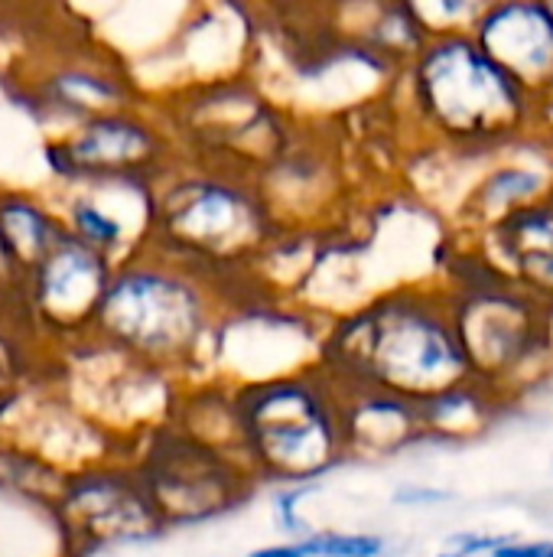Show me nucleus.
<instances>
[{"label": "nucleus", "mask_w": 553, "mask_h": 557, "mask_svg": "<svg viewBox=\"0 0 553 557\" xmlns=\"http://www.w3.org/2000/svg\"><path fill=\"white\" fill-rule=\"evenodd\" d=\"M456 499H460L456 490L427 483V480H404L391 486V506L401 512H437V509L456 506Z\"/></svg>", "instance_id": "obj_23"}, {"label": "nucleus", "mask_w": 553, "mask_h": 557, "mask_svg": "<svg viewBox=\"0 0 553 557\" xmlns=\"http://www.w3.org/2000/svg\"><path fill=\"white\" fill-rule=\"evenodd\" d=\"M183 134L192 147V163L264 176L306 134L300 111L277 98L254 72L205 78L192 88Z\"/></svg>", "instance_id": "obj_7"}, {"label": "nucleus", "mask_w": 553, "mask_h": 557, "mask_svg": "<svg viewBox=\"0 0 553 557\" xmlns=\"http://www.w3.org/2000/svg\"><path fill=\"white\" fill-rule=\"evenodd\" d=\"M280 228L257 180L192 163L156 186L150 245L238 294Z\"/></svg>", "instance_id": "obj_3"}, {"label": "nucleus", "mask_w": 553, "mask_h": 557, "mask_svg": "<svg viewBox=\"0 0 553 557\" xmlns=\"http://www.w3.org/2000/svg\"><path fill=\"white\" fill-rule=\"evenodd\" d=\"M319 486H303V483H287V486H271L267 490V512L274 522V532L290 542H303L306 535L316 532V525L303 516V503L316 493Z\"/></svg>", "instance_id": "obj_20"}, {"label": "nucleus", "mask_w": 553, "mask_h": 557, "mask_svg": "<svg viewBox=\"0 0 553 557\" xmlns=\"http://www.w3.org/2000/svg\"><path fill=\"white\" fill-rule=\"evenodd\" d=\"M303 548L310 557H385L388 539L359 529H316L303 539Z\"/></svg>", "instance_id": "obj_21"}, {"label": "nucleus", "mask_w": 553, "mask_h": 557, "mask_svg": "<svg viewBox=\"0 0 553 557\" xmlns=\"http://www.w3.org/2000/svg\"><path fill=\"white\" fill-rule=\"evenodd\" d=\"M68 170L91 173L95 180H150L160 183L173 160L169 140L156 124L127 111H108L85 124V131L65 147Z\"/></svg>", "instance_id": "obj_11"}, {"label": "nucleus", "mask_w": 553, "mask_h": 557, "mask_svg": "<svg viewBox=\"0 0 553 557\" xmlns=\"http://www.w3.org/2000/svg\"><path fill=\"white\" fill-rule=\"evenodd\" d=\"M235 290L222 281L153 255L130 258L114 271L98 307V323L121 349L156 369H189L212 362V343Z\"/></svg>", "instance_id": "obj_4"}, {"label": "nucleus", "mask_w": 553, "mask_h": 557, "mask_svg": "<svg viewBox=\"0 0 553 557\" xmlns=\"http://www.w3.org/2000/svg\"><path fill=\"white\" fill-rule=\"evenodd\" d=\"M114 271L111 261L78 238H65L39 264V300L62 320L98 313Z\"/></svg>", "instance_id": "obj_16"}, {"label": "nucleus", "mask_w": 553, "mask_h": 557, "mask_svg": "<svg viewBox=\"0 0 553 557\" xmlns=\"http://www.w3.org/2000/svg\"><path fill=\"white\" fill-rule=\"evenodd\" d=\"M553 196V131L538 127L518 144L482 160V170L466 183L453 222L460 235L476 238L508 215Z\"/></svg>", "instance_id": "obj_9"}, {"label": "nucleus", "mask_w": 553, "mask_h": 557, "mask_svg": "<svg viewBox=\"0 0 553 557\" xmlns=\"http://www.w3.org/2000/svg\"><path fill=\"white\" fill-rule=\"evenodd\" d=\"M0 225H3L0 232H3L13 255H23V258L46 255V248H49V219L36 206H26V202L3 206L0 209Z\"/></svg>", "instance_id": "obj_19"}, {"label": "nucleus", "mask_w": 553, "mask_h": 557, "mask_svg": "<svg viewBox=\"0 0 553 557\" xmlns=\"http://www.w3.org/2000/svg\"><path fill=\"white\" fill-rule=\"evenodd\" d=\"M72 228H75L78 242H85L88 248L101 251L104 258L127 242L124 219H117L114 212H108L95 199H75L72 202Z\"/></svg>", "instance_id": "obj_18"}, {"label": "nucleus", "mask_w": 553, "mask_h": 557, "mask_svg": "<svg viewBox=\"0 0 553 557\" xmlns=\"http://www.w3.org/2000/svg\"><path fill=\"white\" fill-rule=\"evenodd\" d=\"M512 539H515V532H499V529H482V525L456 529L437 542L433 557H492Z\"/></svg>", "instance_id": "obj_22"}, {"label": "nucleus", "mask_w": 553, "mask_h": 557, "mask_svg": "<svg viewBox=\"0 0 553 557\" xmlns=\"http://www.w3.org/2000/svg\"><path fill=\"white\" fill-rule=\"evenodd\" d=\"M319 366L342 388H378L411 401L473 379L440 281L381 287L336 317Z\"/></svg>", "instance_id": "obj_1"}, {"label": "nucleus", "mask_w": 553, "mask_h": 557, "mask_svg": "<svg viewBox=\"0 0 553 557\" xmlns=\"http://www.w3.org/2000/svg\"><path fill=\"white\" fill-rule=\"evenodd\" d=\"M248 557H310L303 542H290V539H277V542H267V545H257L251 548Z\"/></svg>", "instance_id": "obj_25"}, {"label": "nucleus", "mask_w": 553, "mask_h": 557, "mask_svg": "<svg viewBox=\"0 0 553 557\" xmlns=\"http://www.w3.org/2000/svg\"><path fill=\"white\" fill-rule=\"evenodd\" d=\"M349 13L359 16V20H349L339 10L342 20L336 23V29L345 33L362 49H368L385 65H391L398 75L417 59V52L433 36L430 26L424 23L417 3H394V0H388V3H362V7H349Z\"/></svg>", "instance_id": "obj_17"}, {"label": "nucleus", "mask_w": 553, "mask_h": 557, "mask_svg": "<svg viewBox=\"0 0 553 557\" xmlns=\"http://www.w3.org/2000/svg\"><path fill=\"white\" fill-rule=\"evenodd\" d=\"M440 287L473 379L518 401L553 375V307L495 271L469 238L447 258Z\"/></svg>", "instance_id": "obj_5"}, {"label": "nucleus", "mask_w": 553, "mask_h": 557, "mask_svg": "<svg viewBox=\"0 0 553 557\" xmlns=\"http://www.w3.org/2000/svg\"><path fill=\"white\" fill-rule=\"evenodd\" d=\"M140 480L166 525L218 519L261 490L241 457L209 447L189 434L156 444Z\"/></svg>", "instance_id": "obj_8"}, {"label": "nucleus", "mask_w": 553, "mask_h": 557, "mask_svg": "<svg viewBox=\"0 0 553 557\" xmlns=\"http://www.w3.org/2000/svg\"><path fill=\"white\" fill-rule=\"evenodd\" d=\"M548 470H551V480H553V454H551V463H548Z\"/></svg>", "instance_id": "obj_26"}, {"label": "nucleus", "mask_w": 553, "mask_h": 557, "mask_svg": "<svg viewBox=\"0 0 553 557\" xmlns=\"http://www.w3.org/2000/svg\"><path fill=\"white\" fill-rule=\"evenodd\" d=\"M469 33L541 104L553 101L551 0H489Z\"/></svg>", "instance_id": "obj_10"}, {"label": "nucleus", "mask_w": 553, "mask_h": 557, "mask_svg": "<svg viewBox=\"0 0 553 557\" xmlns=\"http://www.w3.org/2000/svg\"><path fill=\"white\" fill-rule=\"evenodd\" d=\"M391 91L411 127L447 153L492 157L541 127V101L469 29L430 36Z\"/></svg>", "instance_id": "obj_2"}, {"label": "nucleus", "mask_w": 553, "mask_h": 557, "mask_svg": "<svg viewBox=\"0 0 553 557\" xmlns=\"http://www.w3.org/2000/svg\"><path fill=\"white\" fill-rule=\"evenodd\" d=\"M241 460L261 486H319L349 463L342 385L323 369H303L235 385Z\"/></svg>", "instance_id": "obj_6"}, {"label": "nucleus", "mask_w": 553, "mask_h": 557, "mask_svg": "<svg viewBox=\"0 0 553 557\" xmlns=\"http://www.w3.org/2000/svg\"><path fill=\"white\" fill-rule=\"evenodd\" d=\"M512 284L553 307V196L469 238Z\"/></svg>", "instance_id": "obj_13"}, {"label": "nucleus", "mask_w": 553, "mask_h": 557, "mask_svg": "<svg viewBox=\"0 0 553 557\" xmlns=\"http://www.w3.org/2000/svg\"><path fill=\"white\" fill-rule=\"evenodd\" d=\"M349 460H391L424 444L420 408L378 388H342Z\"/></svg>", "instance_id": "obj_14"}, {"label": "nucleus", "mask_w": 553, "mask_h": 557, "mask_svg": "<svg viewBox=\"0 0 553 557\" xmlns=\"http://www.w3.org/2000/svg\"><path fill=\"white\" fill-rule=\"evenodd\" d=\"M257 186L277 212L280 225L300 228H329V212H336L332 206L342 199V173L336 153L316 147V134L310 127L290 153H284L264 176H257Z\"/></svg>", "instance_id": "obj_12"}, {"label": "nucleus", "mask_w": 553, "mask_h": 557, "mask_svg": "<svg viewBox=\"0 0 553 557\" xmlns=\"http://www.w3.org/2000/svg\"><path fill=\"white\" fill-rule=\"evenodd\" d=\"M492 557H553V535H518Z\"/></svg>", "instance_id": "obj_24"}, {"label": "nucleus", "mask_w": 553, "mask_h": 557, "mask_svg": "<svg viewBox=\"0 0 553 557\" xmlns=\"http://www.w3.org/2000/svg\"><path fill=\"white\" fill-rule=\"evenodd\" d=\"M417 408L424 424V444L460 447L486 437L502 421V414L515 408V401L479 379H463L427 395L424 401H417Z\"/></svg>", "instance_id": "obj_15"}]
</instances>
